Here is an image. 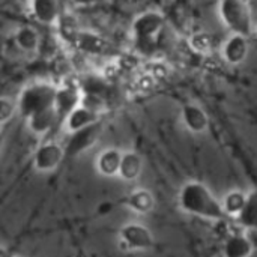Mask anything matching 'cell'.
<instances>
[{
  "label": "cell",
  "mask_w": 257,
  "mask_h": 257,
  "mask_svg": "<svg viewBox=\"0 0 257 257\" xmlns=\"http://www.w3.org/2000/svg\"><path fill=\"white\" fill-rule=\"evenodd\" d=\"M178 205L182 212L208 221H221L226 218L221 200L200 181H188L181 187Z\"/></svg>",
  "instance_id": "obj_1"
},
{
  "label": "cell",
  "mask_w": 257,
  "mask_h": 257,
  "mask_svg": "<svg viewBox=\"0 0 257 257\" xmlns=\"http://www.w3.org/2000/svg\"><path fill=\"white\" fill-rule=\"evenodd\" d=\"M166 26V18L158 11H145L131 23V35L140 53H151L157 47V39Z\"/></svg>",
  "instance_id": "obj_2"
},
{
  "label": "cell",
  "mask_w": 257,
  "mask_h": 257,
  "mask_svg": "<svg viewBox=\"0 0 257 257\" xmlns=\"http://www.w3.org/2000/svg\"><path fill=\"white\" fill-rule=\"evenodd\" d=\"M57 86L48 81H35L27 84L17 99L18 102V113L27 119L29 116L54 107Z\"/></svg>",
  "instance_id": "obj_3"
},
{
  "label": "cell",
  "mask_w": 257,
  "mask_h": 257,
  "mask_svg": "<svg viewBox=\"0 0 257 257\" xmlns=\"http://www.w3.org/2000/svg\"><path fill=\"white\" fill-rule=\"evenodd\" d=\"M218 15L232 33L247 38L254 33L256 24L247 0H218Z\"/></svg>",
  "instance_id": "obj_4"
},
{
  "label": "cell",
  "mask_w": 257,
  "mask_h": 257,
  "mask_svg": "<svg viewBox=\"0 0 257 257\" xmlns=\"http://www.w3.org/2000/svg\"><path fill=\"white\" fill-rule=\"evenodd\" d=\"M117 244L125 253H146L155 247V238L148 226L142 223H126L119 229Z\"/></svg>",
  "instance_id": "obj_5"
},
{
  "label": "cell",
  "mask_w": 257,
  "mask_h": 257,
  "mask_svg": "<svg viewBox=\"0 0 257 257\" xmlns=\"http://www.w3.org/2000/svg\"><path fill=\"white\" fill-rule=\"evenodd\" d=\"M66 157L65 145L56 140H47L41 143L32 155V166L39 173L54 172Z\"/></svg>",
  "instance_id": "obj_6"
},
{
  "label": "cell",
  "mask_w": 257,
  "mask_h": 257,
  "mask_svg": "<svg viewBox=\"0 0 257 257\" xmlns=\"http://www.w3.org/2000/svg\"><path fill=\"white\" fill-rule=\"evenodd\" d=\"M81 89L78 84V80H65L60 86H57L56 92V101L54 108L59 114V117L63 120L74 108H77L81 104Z\"/></svg>",
  "instance_id": "obj_7"
},
{
  "label": "cell",
  "mask_w": 257,
  "mask_h": 257,
  "mask_svg": "<svg viewBox=\"0 0 257 257\" xmlns=\"http://www.w3.org/2000/svg\"><path fill=\"white\" fill-rule=\"evenodd\" d=\"M102 133V123L92 125L89 128H84L81 131H77L74 134H69L68 142L65 143L66 157H78L80 154L89 151L96 145Z\"/></svg>",
  "instance_id": "obj_8"
},
{
  "label": "cell",
  "mask_w": 257,
  "mask_h": 257,
  "mask_svg": "<svg viewBox=\"0 0 257 257\" xmlns=\"http://www.w3.org/2000/svg\"><path fill=\"white\" fill-rule=\"evenodd\" d=\"M72 47L87 56H102L108 51V41L96 32L92 30H80L72 42Z\"/></svg>",
  "instance_id": "obj_9"
},
{
  "label": "cell",
  "mask_w": 257,
  "mask_h": 257,
  "mask_svg": "<svg viewBox=\"0 0 257 257\" xmlns=\"http://www.w3.org/2000/svg\"><path fill=\"white\" fill-rule=\"evenodd\" d=\"M250 53V42L247 36L232 33L221 45V57L226 63L236 66L245 62Z\"/></svg>",
  "instance_id": "obj_10"
},
{
  "label": "cell",
  "mask_w": 257,
  "mask_h": 257,
  "mask_svg": "<svg viewBox=\"0 0 257 257\" xmlns=\"http://www.w3.org/2000/svg\"><path fill=\"white\" fill-rule=\"evenodd\" d=\"M102 119V114L98 111H93L83 104H80L77 108H74L65 119H63V130L68 134H74L77 131H81L84 128H89L92 125L99 123Z\"/></svg>",
  "instance_id": "obj_11"
},
{
  "label": "cell",
  "mask_w": 257,
  "mask_h": 257,
  "mask_svg": "<svg viewBox=\"0 0 257 257\" xmlns=\"http://www.w3.org/2000/svg\"><path fill=\"white\" fill-rule=\"evenodd\" d=\"M181 122L193 134H203L209 128V116L199 104L188 102L181 108Z\"/></svg>",
  "instance_id": "obj_12"
},
{
  "label": "cell",
  "mask_w": 257,
  "mask_h": 257,
  "mask_svg": "<svg viewBox=\"0 0 257 257\" xmlns=\"http://www.w3.org/2000/svg\"><path fill=\"white\" fill-rule=\"evenodd\" d=\"M29 6L33 18L44 26H54L62 17L60 0H30Z\"/></svg>",
  "instance_id": "obj_13"
},
{
  "label": "cell",
  "mask_w": 257,
  "mask_h": 257,
  "mask_svg": "<svg viewBox=\"0 0 257 257\" xmlns=\"http://www.w3.org/2000/svg\"><path fill=\"white\" fill-rule=\"evenodd\" d=\"M254 253L253 239L242 232L229 235L223 242V257H250Z\"/></svg>",
  "instance_id": "obj_14"
},
{
  "label": "cell",
  "mask_w": 257,
  "mask_h": 257,
  "mask_svg": "<svg viewBox=\"0 0 257 257\" xmlns=\"http://www.w3.org/2000/svg\"><path fill=\"white\" fill-rule=\"evenodd\" d=\"M122 155L117 148H107L101 151L95 160V169L101 176L105 178H113L119 175L120 163H122Z\"/></svg>",
  "instance_id": "obj_15"
},
{
  "label": "cell",
  "mask_w": 257,
  "mask_h": 257,
  "mask_svg": "<svg viewBox=\"0 0 257 257\" xmlns=\"http://www.w3.org/2000/svg\"><path fill=\"white\" fill-rule=\"evenodd\" d=\"M57 120H60V117L56 108L53 107V108H47V110H42L29 116L26 119V123H27V130L32 134L41 137V136H47L54 128Z\"/></svg>",
  "instance_id": "obj_16"
},
{
  "label": "cell",
  "mask_w": 257,
  "mask_h": 257,
  "mask_svg": "<svg viewBox=\"0 0 257 257\" xmlns=\"http://www.w3.org/2000/svg\"><path fill=\"white\" fill-rule=\"evenodd\" d=\"M78 84L83 95L98 96L102 99H108L110 93V81L102 74L89 72L78 78Z\"/></svg>",
  "instance_id": "obj_17"
},
{
  "label": "cell",
  "mask_w": 257,
  "mask_h": 257,
  "mask_svg": "<svg viewBox=\"0 0 257 257\" xmlns=\"http://www.w3.org/2000/svg\"><path fill=\"white\" fill-rule=\"evenodd\" d=\"M125 205L134 214L148 215L155 208V197H154L152 191H149L146 188H137V190H133L126 196Z\"/></svg>",
  "instance_id": "obj_18"
},
{
  "label": "cell",
  "mask_w": 257,
  "mask_h": 257,
  "mask_svg": "<svg viewBox=\"0 0 257 257\" xmlns=\"http://www.w3.org/2000/svg\"><path fill=\"white\" fill-rule=\"evenodd\" d=\"M142 172H143V158L134 151L123 152L117 176L123 182H134L136 179H139Z\"/></svg>",
  "instance_id": "obj_19"
},
{
  "label": "cell",
  "mask_w": 257,
  "mask_h": 257,
  "mask_svg": "<svg viewBox=\"0 0 257 257\" xmlns=\"http://www.w3.org/2000/svg\"><path fill=\"white\" fill-rule=\"evenodd\" d=\"M14 42L23 53H35L41 45V35L33 26H21L14 33Z\"/></svg>",
  "instance_id": "obj_20"
},
{
  "label": "cell",
  "mask_w": 257,
  "mask_h": 257,
  "mask_svg": "<svg viewBox=\"0 0 257 257\" xmlns=\"http://www.w3.org/2000/svg\"><path fill=\"white\" fill-rule=\"evenodd\" d=\"M248 200V194L241 191V190H232L229 191L223 199H221V205H223V211L226 214V217L230 218H238L241 215V212L244 211L245 205Z\"/></svg>",
  "instance_id": "obj_21"
},
{
  "label": "cell",
  "mask_w": 257,
  "mask_h": 257,
  "mask_svg": "<svg viewBox=\"0 0 257 257\" xmlns=\"http://www.w3.org/2000/svg\"><path fill=\"white\" fill-rule=\"evenodd\" d=\"M188 47L193 53L206 56L214 50V38L211 36V33H208L205 30L193 32L188 36Z\"/></svg>",
  "instance_id": "obj_22"
},
{
  "label": "cell",
  "mask_w": 257,
  "mask_h": 257,
  "mask_svg": "<svg viewBox=\"0 0 257 257\" xmlns=\"http://www.w3.org/2000/svg\"><path fill=\"white\" fill-rule=\"evenodd\" d=\"M236 221L239 223L241 227L257 232V191L248 194L247 205L241 212V215L236 218Z\"/></svg>",
  "instance_id": "obj_23"
},
{
  "label": "cell",
  "mask_w": 257,
  "mask_h": 257,
  "mask_svg": "<svg viewBox=\"0 0 257 257\" xmlns=\"http://www.w3.org/2000/svg\"><path fill=\"white\" fill-rule=\"evenodd\" d=\"M157 84H158L157 78H155L152 74H149L148 71L139 74V75L136 77V81H134V87H136L137 92H140V93H151V92L157 87Z\"/></svg>",
  "instance_id": "obj_24"
},
{
  "label": "cell",
  "mask_w": 257,
  "mask_h": 257,
  "mask_svg": "<svg viewBox=\"0 0 257 257\" xmlns=\"http://www.w3.org/2000/svg\"><path fill=\"white\" fill-rule=\"evenodd\" d=\"M17 111H18V102L14 101L12 98L3 96L0 101V122H2V125H6L14 117V114Z\"/></svg>",
  "instance_id": "obj_25"
},
{
  "label": "cell",
  "mask_w": 257,
  "mask_h": 257,
  "mask_svg": "<svg viewBox=\"0 0 257 257\" xmlns=\"http://www.w3.org/2000/svg\"><path fill=\"white\" fill-rule=\"evenodd\" d=\"M146 71H148L149 74H152V75L157 78L158 83H160L161 80H166V78L169 77V74H170L169 65H167L166 62H163V60H152V62L148 65Z\"/></svg>",
  "instance_id": "obj_26"
},
{
  "label": "cell",
  "mask_w": 257,
  "mask_h": 257,
  "mask_svg": "<svg viewBox=\"0 0 257 257\" xmlns=\"http://www.w3.org/2000/svg\"><path fill=\"white\" fill-rule=\"evenodd\" d=\"M75 6H80V8H89V6H95L98 3H101L102 0H71Z\"/></svg>",
  "instance_id": "obj_27"
},
{
  "label": "cell",
  "mask_w": 257,
  "mask_h": 257,
  "mask_svg": "<svg viewBox=\"0 0 257 257\" xmlns=\"http://www.w3.org/2000/svg\"><path fill=\"white\" fill-rule=\"evenodd\" d=\"M253 35H256V36H257V24L254 26V33H253Z\"/></svg>",
  "instance_id": "obj_28"
},
{
  "label": "cell",
  "mask_w": 257,
  "mask_h": 257,
  "mask_svg": "<svg viewBox=\"0 0 257 257\" xmlns=\"http://www.w3.org/2000/svg\"><path fill=\"white\" fill-rule=\"evenodd\" d=\"M250 257H257V251H256V253H254V254H251V256H250Z\"/></svg>",
  "instance_id": "obj_29"
}]
</instances>
